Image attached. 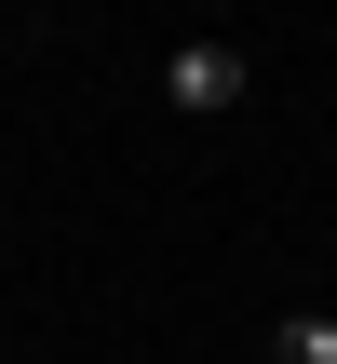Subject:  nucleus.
Here are the masks:
<instances>
[{
  "mask_svg": "<svg viewBox=\"0 0 337 364\" xmlns=\"http://www.w3.org/2000/svg\"><path fill=\"white\" fill-rule=\"evenodd\" d=\"M230 95H243V54L230 41H189L176 54V108H230Z\"/></svg>",
  "mask_w": 337,
  "mask_h": 364,
  "instance_id": "obj_1",
  "label": "nucleus"
},
{
  "mask_svg": "<svg viewBox=\"0 0 337 364\" xmlns=\"http://www.w3.org/2000/svg\"><path fill=\"white\" fill-rule=\"evenodd\" d=\"M324 324H337V311H324Z\"/></svg>",
  "mask_w": 337,
  "mask_h": 364,
  "instance_id": "obj_2",
  "label": "nucleus"
}]
</instances>
